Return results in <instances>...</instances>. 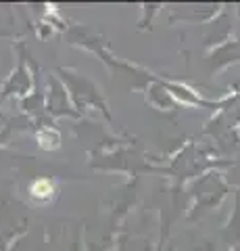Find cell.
I'll use <instances>...</instances> for the list:
<instances>
[{"instance_id": "cell-1", "label": "cell", "mask_w": 240, "mask_h": 251, "mask_svg": "<svg viewBox=\"0 0 240 251\" xmlns=\"http://www.w3.org/2000/svg\"><path fill=\"white\" fill-rule=\"evenodd\" d=\"M29 193H32V197L36 201H48L52 197V193H55V188H52L50 180L40 178V180H36V182L29 186Z\"/></svg>"}]
</instances>
